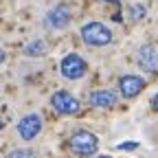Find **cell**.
I'll return each mask as SVG.
<instances>
[{
  "label": "cell",
  "instance_id": "1",
  "mask_svg": "<svg viewBox=\"0 0 158 158\" xmlns=\"http://www.w3.org/2000/svg\"><path fill=\"white\" fill-rule=\"evenodd\" d=\"M68 147L75 156H92L97 149H99V141H97V136L92 132H86V130H79L70 136V141H68Z\"/></svg>",
  "mask_w": 158,
  "mask_h": 158
},
{
  "label": "cell",
  "instance_id": "2",
  "mask_svg": "<svg viewBox=\"0 0 158 158\" xmlns=\"http://www.w3.org/2000/svg\"><path fill=\"white\" fill-rule=\"evenodd\" d=\"M81 40L88 46H108L112 42V31L101 22H88L81 27Z\"/></svg>",
  "mask_w": 158,
  "mask_h": 158
},
{
  "label": "cell",
  "instance_id": "3",
  "mask_svg": "<svg viewBox=\"0 0 158 158\" xmlns=\"http://www.w3.org/2000/svg\"><path fill=\"white\" fill-rule=\"evenodd\" d=\"M59 70L66 79H81L88 70V64L84 62V57H79L77 53H70L62 59V64H59Z\"/></svg>",
  "mask_w": 158,
  "mask_h": 158
},
{
  "label": "cell",
  "instance_id": "4",
  "mask_svg": "<svg viewBox=\"0 0 158 158\" xmlns=\"http://www.w3.org/2000/svg\"><path fill=\"white\" fill-rule=\"evenodd\" d=\"M70 18H73V13H70V7H68V5H55V7L46 13L44 24H46V29L59 31V29H66V27L70 24Z\"/></svg>",
  "mask_w": 158,
  "mask_h": 158
},
{
  "label": "cell",
  "instance_id": "5",
  "mask_svg": "<svg viewBox=\"0 0 158 158\" xmlns=\"http://www.w3.org/2000/svg\"><path fill=\"white\" fill-rule=\"evenodd\" d=\"M51 106L59 112V114H77L79 112V101H77V97H73L70 92L66 90H59L51 97Z\"/></svg>",
  "mask_w": 158,
  "mask_h": 158
},
{
  "label": "cell",
  "instance_id": "6",
  "mask_svg": "<svg viewBox=\"0 0 158 158\" xmlns=\"http://www.w3.org/2000/svg\"><path fill=\"white\" fill-rule=\"evenodd\" d=\"M40 132H42V116L40 114H27L20 118L18 123V134L24 138V141H31L35 138Z\"/></svg>",
  "mask_w": 158,
  "mask_h": 158
},
{
  "label": "cell",
  "instance_id": "7",
  "mask_svg": "<svg viewBox=\"0 0 158 158\" xmlns=\"http://www.w3.org/2000/svg\"><path fill=\"white\" fill-rule=\"evenodd\" d=\"M145 88V79L138 75H123L118 79V92L125 99H134L136 94H141Z\"/></svg>",
  "mask_w": 158,
  "mask_h": 158
},
{
  "label": "cell",
  "instance_id": "8",
  "mask_svg": "<svg viewBox=\"0 0 158 158\" xmlns=\"http://www.w3.org/2000/svg\"><path fill=\"white\" fill-rule=\"evenodd\" d=\"M138 66L147 73H156L158 70V48L154 44H145L138 48Z\"/></svg>",
  "mask_w": 158,
  "mask_h": 158
},
{
  "label": "cell",
  "instance_id": "9",
  "mask_svg": "<svg viewBox=\"0 0 158 158\" xmlns=\"http://www.w3.org/2000/svg\"><path fill=\"white\" fill-rule=\"evenodd\" d=\"M90 103L94 108H112V106H116V92H112V90H94L90 94Z\"/></svg>",
  "mask_w": 158,
  "mask_h": 158
},
{
  "label": "cell",
  "instance_id": "10",
  "mask_svg": "<svg viewBox=\"0 0 158 158\" xmlns=\"http://www.w3.org/2000/svg\"><path fill=\"white\" fill-rule=\"evenodd\" d=\"M44 53H46V46H44V42H42V40H33V42L27 46V55H31V57L44 55Z\"/></svg>",
  "mask_w": 158,
  "mask_h": 158
},
{
  "label": "cell",
  "instance_id": "11",
  "mask_svg": "<svg viewBox=\"0 0 158 158\" xmlns=\"http://www.w3.org/2000/svg\"><path fill=\"white\" fill-rule=\"evenodd\" d=\"M5 158H35V152L33 149H13Z\"/></svg>",
  "mask_w": 158,
  "mask_h": 158
},
{
  "label": "cell",
  "instance_id": "12",
  "mask_svg": "<svg viewBox=\"0 0 158 158\" xmlns=\"http://www.w3.org/2000/svg\"><path fill=\"white\" fill-rule=\"evenodd\" d=\"M130 15H132V20H143V18H145V7L134 5V7L130 9Z\"/></svg>",
  "mask_w": 158,
  "mask_h": 158
},
{
  "label": "cell",
  "instance_id": "13",
  "mask_svg": "<svg viewBox=\"0 0 158 158\" xmlns=\"http://www.w3.org/2000/svg\"><path fill=\"white\" fill-rule=\"evenodd\" d=\"M138 147V143L136 141H132V143H121V145H116V149H121V152H125V149H136Z\"/></svg>",
  "mask_w": 158,
  "mask_h": 158
},
{
  "label": "cell",
  "instance_id": "14",
  "mask_svg": "<svg viewBox=\"0 0 158 158\" xmlns=\"http://www.w3.org/2000/svg\"><path fill=\"white\" fill-rule=\"evenodd\" d=\"M152 108H154V110L158 112V92H156V94L152 97Z\"/></svg>",
  "mask_w": 158,
  "mask_h": 158
},
{
  "label": "cell",
  "instance_id": "15",
  "mask_svg": "<svg viewBox=\"0 0 158 158\" xmlns=\"http://www.w3.org/2000/svg\"><path fill=\"white\" fill-rule=\"evenodd\" d=\"M2 62H5V51L0 48V64H2Z\"/></svg>",
  "mask_w": 158,
  "mask_h": 158
},
{
  "label": "cell",
  "instance_id": "16",
  "mask_svg": "<svg viewBox=\"0 0 158 158\" xmlns=\"http://www.w3.org/2000/svg\"><path fill=\"white\" fill-rule=\"evenodd\" d=\"M110 2H116V0H110Z\"/></svg>",
  "mask_w": 158,
  "mask_h": 158
},
{
  "label": "cell",
  "instance_id": "17",
  "mask_svg": "<svg viewBox=\"0 0 158 158\" xmlns=\"http://www.w3.org/2000/svg\"><path fill=\"white\" fill-rule=\"evenodd\" d=\"M2 125H5V123H0V127H2Z\"/></svg>",
  "mask_w": 158,
  "mask_h": 158
},
{
  "label": "cell",
  "instance_id": "18",
  "mask_svg": "<svg viewBox=\"0 0 158 158\" xmlns=\"http://www.w3.org/2000/svg\"><path fill=\"white\" fill-rule=\"evenodd\" d=\"M101 158H108V156H101Z\"/></svg>",
  "mask_w": 158,
  "mask_h": 158
}]
</instances>
